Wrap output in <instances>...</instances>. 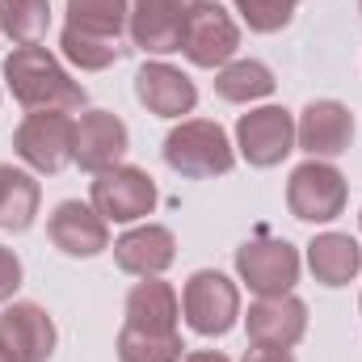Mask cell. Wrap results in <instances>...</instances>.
Instances as JSON below:
<instances>
[{"instance_id": "7402d4cb", "label": "cell", "mask_w": 362, "mask_h": 362, "mask_svg": "<svg viewBox=\"0 0 362 362\" xmlns=\"http://www.w3.org/2000/svg\"><path fill=\"white\" fill-rule=\"evenodd\" d=\"M274 72L257 59H236V64H223L219 76H215V93L223 101H236V105H249V101H262L274 93Z\"/></svg>"}, {"instance_id": "5b68a950", "label": "cell", "mask_w": 362, "mask_h": 362, "mask_svg": "<svg viewBox=\"0 0 362 362\" xmlns=\"http://www.w3.org/2000/svg\"><path fill=\"white\" fill-rule=\"evenodd\" d=\"M240 47V30L219 0H198L181 25V55L194 68H223Z\"/></svg>"}, {"instance_id": "7a4b0ae2", "label": "cell", "mask_w": 362, "mask_h": 362, "mask_svg": "<svg viewBox=\"0 0 362 362\" xmlns=\"http://www.w3.org/2000/svg\"><path fill=\"white\" fill-rule=\"evenodd\" d=\"M165 165L181 177H223L236 165V152L223 135L219 122L211 118H189L169 131L165 139Z\"/></svg>"}, {"instance_id": "83f0119b", "label": "cell", "mask_w": 362, "mask_h": 362, "mask_svg": "<svg viewBox=\"0 0 362 362\" xmlns=\"http://www.w3.org/2000/svg\"><path fill=\"white\" fill-rule=\"evenodd\" d=\"M245 362H295V358H291V350H266V346H253V350L245 354Z\"/></svg>"}, {"instance_id": "8fae6325", "label": "cell", "mask_w": 362, "mask_h": 362, "mask_svg": "<svg viewBox=\"0 0 362 362\" xmlns=\"http://www.w3.org/2000/svg\"><path fill=\"white\" fill-rule=\"evenodd\" d=\"M194 4L198 0H131V42L152 55L181 51V25Z\"/></svg>"}, {"instance_id": "7c38bea8", "label": "cell", "mask_w": 362, "mask_h": 362, "mask_svg": "<svg viewBox=\"0 0 362 362\" xmlns=\"http://www.w3.org/2000/svg\"><path fill=\"white\" fill-rule=\"evenodd\" d=\"M0 350L13 362H47L55 354V320L38 303H13L0 316Z\"/></svg>"}, {"instance_id": "f1b7e54d", "label": "cell", "mask_w": 362, "mask_h": 362, "mask_svg": "<svg viewBox=\"0 0 362 362\" xmlns=\"http://www.w3.org/2000/svg\"><path fill=\"white\" fill-rule=\"evenodd\" d=\"M181 362H228V358L215 354V350H202V354H189V358H181Z\"/></svg>"}, {"instance_id": "e0dca14e", "label": "cell", "mask_w": 362, "mask_h": 362, "mask_svg": "<svg viewBox=\"0 0 362 362\" xmlns=\"http://www.w3.org/2000/svg\"><path fill=\"white\" fill-rule=\"evenodd\" d=\"M135 97L152 114H160V118H181V114L194 110L198 89H194V81L181 68H173V64H144L135 72Z\"/></svg>"}, {"instance_id": "9a60e30c", "label": "cell", "mask_w": 362, "mask_h": 362, "mask_svg": "<svg viewBox=\"0 0 362 362\" xmlns=\"http://www.w3.org/2000/svg\"><path fill=\"white\" fill-rule=\"evenodd\" d=\"M127 122L110 110H89L81 122H76V165L85 173H101V169H114L122 156H127Z\"/></svg>"}, {"instance_id": "8992f818", "label": "cell", "mask_w": 362, "mask_h": 362, "mask_svg": "<svg viewBox=\"0 0 362 362\" xmlns=\"http://www.w3.org/2000/svg\"><path fill=\"white\" fill-rule=\"evenodd\" d=\"M236 274H240V282H249V291L257 299L291 295V286L299 282V249L286 240H274V236L245 240L236 249Z\"/></svg>"}, {"instance_id": "4dcf8cb0", "label": "cell", "mask_w": 362, "mask_h": 362, "mask_svg": "<svg viewBox=\"0 0 362 362\" xmlns=\"http://www.w3.org/2000/svg\"><path fill=\"white\" fill-rule=\"evenodd\" d=\"M358 4H362V0H358Z\"/></svg>"}, {"instance_id": "52a82bcc", "label": "cell", "mask_w": 362, "mask_h": 362, "mask_svg": "<svg viewBox=\"0 0 362 362\" xmlns=\"http://www.w3.org/2000/svg\"><path fill=\"white\" fill-rule=\"evenodd\" d=\"M156 206V181L135 165H114L93 177V211L105 223H135L152 215Z\"/></svg>"}, {"instance_id": "d6986e66", "label": "cell", "mask_w": 362, "mask_h": 362, "mask_svg": "<svg viewBox=\"0 0 362 362\" xmlns=\"http://www.w3.org/2000/svg\"><path fill=\"white\" fill-rule=\"evenodd\" d=\"M308 266L316 274V282L325 286H346L362 270V249L354 236L346 232H325L308 245Z\"/></svg>"}, {"instance_id": "4fadbf2b", "label": "cell", "mask_w": 362, "mask_h": 362, "mask_svg": "<svg viewBox=\"0 0 362 362\" xmlns=\"http://www.w3.org/2000/svg\"><path fill=\"white\" fill-rule=\"evenodd\" d=\"M47 236H51V245H55L59 253H68V257H97V253L110 249V228H105V219L93 211L89 202H76V198H68V202L55 206V215L47 219Z\"/></svg>"}, {"instance_id": "484cf974", "label": "cell", "mask_w": 362, "mask_h": 362, "mask_svg": "<svg viewBox=\"0 0 362 362\" xmlns=\"http://www.w3.org/2000/svg\"><path fill=\"white\" fill-rule=\"evenodd\" d=\"M295 8H299V0H236V13H240L245 25L257 30V34L282 30V25L295 17Z\"/></svg>"}, {"instance_id": "5bb4252c", "label": "cell", "mask_w": 362, "mask_h": 362, "mask_svg": "<svg viewBox=\"0 0 362 362\" xmlns=\"http://www.w3.org/2000/svg\"><path fill=\"white\" fill-rule=\"evenodd\" d=\"M249 325V341L253 346H266V350H291L299 346V337L308 333V308L303 299L295 295H270V299H257L245 316Z\"/></svg>"}, {"instance_id": "1f68e13d", "label": "cell", "mask_w": 362, "mask_h": 362, "mask_svg": "<svg viewBox=\"0 0 362 362\" xmlns=\"http://www.w3.org/2000/svg\"><path fill=\"white\" fill-rule=\"evenodd\" d=\"M358 219H362V215H358Z\"/></svg>"}, {"instance_id": "2e32d148", "label": "cell", "mask_w": 362, "mask_h": 362, "mask_svg": "<svg viewBox=\"0 0 362 362\" xmlns=\"http://www.w3.org/2000/svg\"><path fill=\"white\" fill-rule=\"evenodd\" d=\"M177 257V240L169 228L160 223H144V228H131L127 236L114 240V262L122 274H135V278H160V274L173 266Z\"/></svg>"}, {"instance_id": "603a6c76", "label": "cell", "mask_w": 362, "mask_h": 362, "mask_svg": "<svg viewBox=\"0 0 362 362\" xmlns=\"http://www.w3.org/2000/svg\"><path fill=\"white\" fill-rule=\"evenodd\" d=\"M47 21H51L47 0H0V30L17 47H34L47 34Z\"/></svg>"}, {"instance_id": "3957f363", "label": "cell", "mask_w": 362, "mask_h": 362, "mask_svg": "<svg viewBox=\"0 0 362 362\" xmlns=\"http://www.w3.org/2000/svg\"><path fill=\"white\" fill-rule=\"evenodd\" d=\"M13 148L34 173H59L76 160V122L64 110H34L13 131Z\"/></svg>"}, {"instance_id": "cb8c5ba5", "label": "cell", "mask_w": 362, "mask_h": 362, "mask_svg": "<svg viewBox=\"0 0 362 362\" xmlns=\"http://www.w3.org/2000/svg\"><path fill=\"white\" fill-rule=\"evenodd\" d=\"M181 337L177 333H139L127 329L118 333V358L122 362H181Z\"/></svg>"}, {"instance_id": "d4e9b609", "label": "cell", "mask_w": 362, "mask_h": 362, "mask_svg": "<svg viewBox=\"0 0 362 362\" xmlns=\"http://www.w3.org/2000/svg\"><path fill=\"white\" fill-rule=\"evenodd\" d=\"M59 47H64V55H68L81 72H101V68H110V64L118 59V42H110V38H93V34H81V30H72V25H64Z\"/></svg>"}, {"instance_id": "6da1fadb", "label": "cell", "mask_w": 362, "mask_h": 362, "mask_svg": "<svg viewBox=\"0 0 362 362\" xmlns=\"http://www.w3.org/2000/svg\"><path fill=\"white\" fill-rule=\"evenodd\" d=\"M4 85L25 110H81L85 85L64 72V64L47 47H13L4 59Z\"/></svg>"}, {"instance_id": "ffe728a7", "label": "cell", "mask_w": 362, "mask_h": 362, "mask_svg": "<svg viewBox=\"0 0 362 362\" xmlns=\"http://www.w3.org/2000/svg\"><path fill=\"white\" fill-rule=\"evenodd\" d=\"M38 202H42L38 181L25 169L0 165V228L4 232H25L38 215Z\"/></svg>"}, {"instance_id": "44dd1931", "label": "cell", "mask_w": 362, "mask_h": 362, "mask_svg": "<svg viewBox=\"0 0 362 362\" xmlns=\"http://www.w3.org/2000/svg\"><path fill=\"white\" fill-rule=\"evenodd\" d=\"M127 21H131V0H68V25L81 34L118 42Z\"/></svg>"}, {"instance_id": "ba28073f", "label": "cell", "mask_w": 362, "mask_h": 362, "mask_svg": "<svg viewBox=\"0 0 362 362\" xmlns=\"http://www.w3.org/2000/svg\"><path fill=\"white\" fill-rule=\"evenodd\" d=\"M286 206L303 223H329L346 211V177L325 160H303L286 181Z\"/></svg>"}, {"instance_id": "f546056e", "label": "cell", "mask_w": 362, "mask_h": 362, "mask_svg": "<svg viewBox=\"0 0 362 362\" xmlns=\"http://www.w3.org/2000/svg\"><path fill=\"white\" fill-rule=\"evenodd\" d=\"M0 362H13V358H8V354H4V350H0Z\"/></svg>"}, {"instance_id": "277c9868", "label": "cell", "mask_w": 362, "mask_h": 362, "mask_svg": "<svg viewBox=\"0 0 362 362\" xmlns=\"http://www.w3.org/2000/svg\"><path fill=\"white\" fill-rule=\"evenodd\" d=\"M181 312H185L194 333L223 337L236 325V316H240V291H236V282L228 274L198 270V274H189V282L181 291Z\"/></svg>"}, {"instance_id": "ac0fdd59", "label": "cell", "mask_w": 362, "mask_h": 362, "mask_svg": "<svg viewBox=\"0 0 362 362\" xmlns=\"http://www.w3.org/2000/svg\"><path fill=\"white\" fill-rule=\"evenodd\" d=\"M177 291L160 278H144L127 295V329L139 333H177Z\"/></svg>"}, {"instance_id": "4316f807", "label": "cell", "mask_w": 362, "mask_h": 362, "mask_svg": "<svg viewBox=\"0 0 362 362\" xmlns=\"http://www.w3.org/2000/svg\"><path fill=\"white\" fill-rule=\"evenodd\" d=\"M21 286V262H17V253L13 249H4L0 245V303L4 299H13V291Z\"/></svg>"}, {"instance_id": "30bf717a", "label": "cell", "mask_w": 362, "mask_h": 362, "mask_svg": "<svg viewBox=\"0 0 362 362\" xmlns=\"http://www.w3.org/2000/svg\"><path fill=\"white\" fill-rule=\"evenodd\" d=\"M350 139H354V114H350L341 101H333V97L312 101V105L299 114V122H295V144H299L312 160H320V156H341V152L350 148Z\"/></svg>"}, {"instance_id": "9c48e42d", "label": "cell", "mask_w": 362, "mask_h": 362, "mask_svg": "<svg viewBox=\"0 0 362 362\" xmlns=\"http://www.w3.org/2000/svg\"><path fill=\"white\" fill-rule=\"evenodd\" d=\"M236 148L253 169H274L295 152V118L282 105H262L240 114L236 122Z\"/></svg>"}]
</instances>
